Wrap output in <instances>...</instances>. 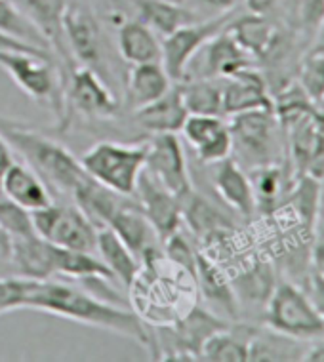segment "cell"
Returning <instances> with one entry per match:
<instances>
[{
  "label": "cell",
  "instance_id": "7c38bea8",
  "mask_svg": "<svg viewBox=\"0 0 324 362\" xmlns=\"http://www.w3.org/2000/svg\"><path fill=\"white\" fill-rule=\"evenodd\" d=\"M134 197L137 199L139 210L147 216V219L155 227L161 243L180 231L181 221H183L181 200L174 193H170L164 185H161L145 168L137 180Z\"/></svg>",
  "mask_w": 324,
  "mask_h": 362
},
{
  "label": "cell",
  "instance_id": "603a6c76",
  "mask_svg": "<svg viewBox=\"0 0 324 362\" xmlns=\"http://www.w3.org/2000/svg\"><path fill=\"white\" fill-rule=\"evenodd\" d=\"M256 328L241 325H227L221 330L206 337L200 347L199 361L210 362H248L250 339Z\"/></svg>",
  "mask_w": 324,
  "mask_h": 362
},
{
  "label": "cell",
  "instance_id": "4fadbf2b",
  "mask_svg": "<svg viewBox=\"0 0 324 362\" xmlns=\"http://www.w3.org/2000/svg\"><path fill=\"white\" fill-rule=\"evenodd\" d=\"M181 134L199 156L200 163L216 164L233 155V139L229 126L221 117L214 115H189Z\"/></svg>",
  "mask_w": 324,
  "mask_h": 362
},
{
  "label": "cell",
  "instance_id": "4dcf8cb0",
  "mask_svg": "<svg viewBox=\"0 0 324 362\" xmlns=\"http://www.w3.org/2000/svg\"><path fill=\"white\" fill-rule=\"evenodd\" d=\"M0 31L19 42L31 44L50 52L42 35L37 31V27L33 25L25 13L16 6L13 0H0Z\"/></svg>",
  "mask_w": 324,
  "mask_h": 362
},
{
  "label": "cell",
  "instance_id": "44dd1931",
  "mask_svg": "<svg viewBox=\"0 0 324 362\" xmlns=\"http://www.w3.org/2000/svg\"><path fill=\"white\" fill-rule=\"evenodd\" d=\"M204 75L208 78H227L237 71L252 67V56L233 38L227 29L219 31L202 46Z\"/></svg>",
  "mask_w": 324,
  "mask_h": 362
},
{
  "label": "cell",
  "instance_id": "7a4b0ae2",
  "mask_svg": "<svg viewBox=\"0 0 324 362\" xmlns=\"http://www.w3.org/2000/svg\"><path fill=\"white\" fill-rule=\"evenodd\" d=\"M0 134L13 153L23 156L27 166L35 170L52 191L73 199L76 189L90 180L81 160L62 144L46 138L42 132L27 128L18 120L0 117Z\"/></svg>",
  "mask_w": 324,
  "mask_h": 362
},
{
  "label": "cell",
  "instance_id": "74e56055",
  "mask_svg": "<svg viewBox=\"0 0 324 362\" xmlns=\"http://www.w3.org/2000/svg\"><path fill=\"white\" fill-rule=\"evenodd\" d=\"M313 273H317L324 281V240L318 238L313 248Z\"/></svg>",
  "mask_w": 324,
  "mask_h": 362
},
{
  "label": "cell",
  "instance_id": "836d02e7",
  "mask_svg": "<svg viewBox=\"0 0 324 362\" xmlns=\"http://www.w3.org/2000/svg\"><path fill=\"white\" fill-rule=\"evenodd\" d=\"M299 88L317 105L324 95V54L309 52L299 63Z\"/></svg>",
  "mask_w": 324,
  "mask_h": 362
},
{
  "label": "cell",
  "instance_id": "f35d334b",
  "mask_svg": "<svg viewBox=\"0 0 324 362\" xmlns=\"http://www.w3.org/2000/svg\"><path fill=\"white\" fill-rule=\"evenodd\" d=\"M246 8L250 10V13H260V16H265L274 8V4L279 0H243Z\"/></svg>",
  "mask_w": 324,
  "mask_h": 362
},
{
  "label": "cell",
  "instance_id": "d6a6232c",
  "mask_svg": "<svg viewBox=\"0 0 324 362\" xmlns=\"http://www.w3.org/2000/svg\"><path fill=\"white\" fill-rule=\"evenodd\" d=\"M0 227L12 237V240L37 235L33 227L31 212L27 208L19 206L18 202L6 199L4 194H0Z\"/></svg>",
  "mask_w": 324,
  "mask_h": 362
},
{
  "label": "cell",
  "instance_id": "ffe728a7",
  "mask_svg": "<svg viewBox=\"0 0 324 362\" xmlns=\"http://www.w3.org/2000/svg\"><path fill=\"white\" fill-rule=\"evenodd\" d=\"M172 78L164 71L161 62L130 65L126 73V105L132 111L156 101L172 88Z\"/></svg>",
  "mask_w": 324,
  "mask_h": 362
},
{
  "label": "cell",
  "instance_id": "ab89813d",
  "mask_svg": "<svg viewBox=\"0 0 324 362\" xmlns=\"http://www.w3.org/2000/svg\"><path fill=\"white\" fill-rule=\"evenodd\" d=\"M13 163V149L10 147L6 139L2 138V134H0V177L2 174L6 172V168L10 164Z\"/></svg>",
  "mask_w": 324,
  "mask_h": 362
},
{
  "label": "cell",
  "instance_id": "5b68a950",
  "mask_svg": "<svg viewBox=\"0 0 324 362\" xmlns=\"http://www.w3.org/2000/svg\"><path fill=\"white\" fill-rule=\"evenodd\" d=\"M0 67L31 100L50 107L57 120L63 119L65 100L62 73L56 69V63L52 59L29 52L0 50Z\"/></svg>",
  "mask_w": 324,
  "mask_h": 362
},
{
  "label": "cell",
  "instance_id": "3957f363",
  "mask_svg": "<svg viewBox=\"0 0 324 362\" xmlns=\"http://www.w3.org/2000/svg\"><path fill=\"white\" fill-rule=\"evenodd\" d=\"M145 144L126 145L100 141L79 158L86 174L115 193L134 197L137 180L145 168Z\"/></svg>",
  "mask_w": 324,
  "mask_h": 362
},
{
  "label": "cell",
  "instance_id": "83f0119b",
  "mask_svg": "<svg viewBox=\"0 0 324 362\" xmlns=\"http://www.w3.org/2000/svg\"><path fill=\"white\" fill-rule=\"evenodd\" d=\"M183 105L189 115H224V92H221V78H185L178 82Z\"/></svg>",
  "mask_w": 324,
  "mask_h": 362
},
{
  "label": "cell",
  "instance_id": "f6af8a7d",
  "mask_svg": "<svg viewBox=\"0 0 324 362\" xmlns=\"http://www.w3.org/2000/svg\"><path fill=\"white\" fill-rule=\"evenodd\" d=\"M317 109H318V111H320V112H324V95H323V100H320V101H318V103H317Z\"/></svg>",
  "mask_w": 324,
  "mask_h": 362
},
{
  "label": "cell",
  "instance_id": "f546056e",
  "mask_svg": "<svg viewBox=\"0 0 324 362\" xmlns=\"http://www.w3.org/2000/svg\"><path fill=\"white\" fill-rule=\"evenodd\" d=\"M250 172L252 174L248 177L252 189H254L258 208H265V210L274 208V204L284 194V187L288 185L287 175H284L281 164H265V166L252 168Z\"/></svg>",
  "mask_w": 324,
  "mask_h": 362
},
{
  "label": "cell",
  "instance_id": "7402d4cb",
  "mask_svg": "<svg viewBox=\"0 0 324 362\" xmlns=\"http://www.w3.org/2000/svg\"><path fill=\"white\" fill-rule=\"evenodd\" d=\"M225 29L250 56L260 57V59L271 56L281 44V33L274 29L273 23L265 16H260V13L231 19Z\"/></svg>",
  "mask_w": 324,
  "mask_h": 362
},
{
  "label": "cell",
  "instance_id": "f1b7e54d",
  "mask_svg": "<svg viewBox=\"0 0 324 362\" xmlns=\"http://www.w3.org/2000/svg\"><path fill=\"white\" fill-rule=\"evenodd\" d=\"M306 349L303 341L299 339L279 334L271 328L265 332L256 328L250 339L248 361H301Z\"/></svg>",
  "mask_w": 324,
  "mask_h": 362
},
{
  "label": "cell",
  "instance_id": "277c9868",
  "mask_svg": "<svg viewBox=\"0 0 324 362\" xmlns=\"http://www.w3.org/2000/svg\"><path fill=\"white\" fill-rule=\"evenodd\" d=\"M263 322L271 330L303 344L324 337V320L309 293L288 281L274 284L265 303Z\"/></svg>",
  "mask_w": 324,
  "mask_h": 362
},
{
  "label": "cell",
  "instance_id": "2e32d148",
  "mask_svg": "<svg viewBox=\"0 0 324 362\" xmlns=\"http://www.w3.org/2000/svg\"><path fill=\"white\" fill-rule=\"evenodd\" d=\"M16 6L25 13L37 31L48 44L50 52L62 57L65 65L71 69L75 67V62L69 54L65 37H63V13L67 8L69 0H13Z\"/></svg>",
  "mask_w": 324,
  "mask_h": 362
},
{
  "label": "cell",
  "instance_id": "4316f807",
  "mask_svg": "<svg viewBox=\"0 0 324 362\" xmlns=\"http://www.w3.org/2000/svg\"><path fill=\"white\" fill-rule=\"evenodd\" d=\"M130 4L136 8L137 19L162 38L168 37L181 25L197 21L191 10L170 0H130Z\"/></svg>",
  "mask_w": 324,
  "mask_h": 362
},
{
  "label": "cell",
  "instance_id": "9a60e30c",
  "mask_svg": "<svg viewBox=\"0 0 324 362\" xmlns=\"http://www.w3.org/2000/svg\"><path fill=\"white\" fill-rule=\"evenodd\" d=\"M224 92V115H238V112L256 111V109H271L274 103L267 92V84L260 73L246 67L237 71L235 75L221 78Z\"/></svg>",
  "mask_w": 324,
  "mask_h": 362
},
{
  "label": "cell",
  "instance_id": "8d00e7d4",
  "mask_svg": "<svg viewBox=\"0 0 324 362\" xmlns=\"http://www.w3.org/2000/svg\"><path fill=\"white\" fill-rule=\"evenodd\" d=\"M241 2L243 0H199V4L216 13H233Z\"/></svg>",
  "mask_w": 324,
  "mask_h": 362
},
{
  "label": "cell",
  "instance_id": "484cf974",
  "mask_svg": "<svg viewBox=\"0 0 324 362\" xmlns=\"http://www.w3.org/2000/svg\"><path fill=\"white\" fill-rule=\"evenodd\" d=\"M195 281L202 292L208 303L225 311L229 317H237V296L233 292L231 282L221 269L212 262L210 257L197 252V263H195Z\"/></svg>",
  "mask_w": 324,
  "mask_h": 362
},
{
  "label": "cell",
  "instance_id": "e0dca14e",
  "mask_svg": "<svg viewBox=\"0 0 324 362\" xmlns=\"http://www.w3.org/2000/svg\"><path fill=\"white\" fill-rule=\"evenodd\" d=\"M214 189L225 204L238 216L250 219L258 210L254 189L243 166L229 156L214 164Z\"/></svg>",
  "mask_w": 324,
  "mask_h": 362
},
{
  "label": "cell",
  "instance_id": "7bdbcfd3",
  "mask_svg": "<svg viewBox=\"0 0 324 362\" xmlns=\"http://www.w3.org/2000/svg\"><path fill=\"white\" fill-rule=\"evenodd\" d=\"M313 52H318V54H324V19L320 21L315 37H313Z\"/></svg>",
  "mask_w": 324,
  "mask_h": 362
},
{
  "label": "cell",
  "instance_id": "8fae6325",
  "mask_svg": "<svg viewBox=\"0 0 324 362\" xmlns=\"http://www.w3.org/2000/svg\"><path fill=\"white\" fill-rule=\"evenodd\" d=\"M145 170L178 199L193 191L187 158L178 134H151L145 144Z\"/></svg>",
  "mask_w": 324,
  "mask_h": 362
},
{
  "label": "cell",
  "instance_id": "8992f818",
  "mask_svg": "<svg viewBox=\"0 0 324 362\" xmlns=\"http://www.w3.org/2000/svg\"><path fill=\"white\" fill-rule=\"evenodd\" d=\"M65 111L59 130L65 132L76 115L88 120H111L120 111V101L94 69L75 65L63 84Z\"/></svg>",
  "mask_w": 324,
  "mask_h": 362
},
{
  "label": "cell",
  "instance_id": "b9f144b4",
  "mask_svg": "<svg viewBox=\"0 0 324 362\" xmlns=\"http://www.w3.org/2000/svg\"><path fill=\"white\" fill-rule=\"evenodd\" d=\"M0 257L12 259V237L0 227Z\"/></svg>",
  "mask_w": 324,
  "mask_h": 362
},
{
  "label": "cell",
  "instance_id": "1f68e13d",
  "mask_svg": "<svg viewBox=\"0 0 324 362\" xmlns=\"http://www.w3.org/2000/svg\"><path fill=\"white\" fill-rule=\"evenodd\" d=\"M287 23L294 33L315 37L324 19V0H282Z\"/></svg>",
  "mask_w": 324,
  "mask_h": 362
},
{
  "label": "cell",
  "instance_id": "7dc6e473",
  "mask_svg": "<svg viewBox=\"0 0 324 362\" xmlns=\"http://www.w3.org/2000/svg\"><path fill=\"white\" fill-rule=\"evenodd\" d=\"M170 2H178V4H183V0H170Z\"/></svg>",
  "mask_w": 324,
  "mask_h": 362
},
{
  "label": "cell",
  "instance_id": "5bb4252c",
  "mask_svg": "<svg viewBox=\"0 0 324 362\" xmlns=\"http://www.w3.org/2000/svg\"><path fill=\"white\" fill-rule=\"evenodd\" d=\"M107 227L119 235L120 240L134 252V256L139 262H144L156 252H161L158 250L161 238L156 235L155 227L147 219V216L139 210L137 202L126 200L125 204L112 214Z\"/></svg>",
  "mask_w": 324,
  "mask_h": 362
},
{
  "label": "cell",
  "instance_id": "9c48e42d",
  "mask_svg": "<svg viewBox=\"0 0 324 362\" xmlns=\"http://www.w3.org/2000/svg\"><path fill=\"white\" fill-rule=\"evenodd\" d=\"M63 37L75 65L81 63L84 67L94 69L107 82L105 37L100 19L86 2L69 0L63 13Z\"/></svg>",
  "mask_w": 324,
  "mask_h": 362
},
{
  "label": "cell",
  "instance_id": "ac0fdd59",
  "mask_svg": "<svg viewBox=\"0 0 324 362\" xmlns=\"http://www.w3.org/2000/svg\"><path fill=\"white\" fill-rule=\"evenodd\" d=\"M0 194L18 202L19 206L27 208L29 212L54 202L52 191L38 177L37 172L29 168L27 164L16 163V160L8 166L6 172L0 177Z\"/></svg>",
  "mask_w": 324,
  "mask_h": 362
},
{
  "label": "cell",
  "instance_id": "cb8c5ba5",
  "mask_svg": "<svg viewBox=\"0 0 324 362\" xmlns=\"http://www.w3.org/2000/svg\"><path fill=\"white\" fill-rule=\"evenodd\" d=\"M117 46L122 59L130 65L161 62V38L137 18L120 23L117 31Z\"/></svg>",
  "mask_w": 324,
  "mask_h": 362
},
{
  "label": "cell",
  "instance_id": "d4e9b609",
  "mask_svg": "<svg viewBox=\"0 0 324 362\" xmlns=\"http://www.w3.org/2000/svg\"><path fill=\"white\" fill-rule=\"evenodd\" d=\"M96 254L105 267L112 273V276L125 284L126 288L132 286L136 281L137 273L141 271V262L134 256V252L126 246L117 233L109 227L98 229V244H96Z\"/></svg>",
  "mask_w": 324,
  "mask_h": 362
},
{
  "label": "cell",
  "instance_id": "e575fe53",
  "mask_svg": "<svg viewBox=\"0 0 324 362\" xmlns=\"http://www.w3.org/2000/svg\"><path fill=\"white\" fill-rule=\"evenodd\" d=\"M0 50L29 52V54H35V56H38V57H46V59H52V62H54V56H52V52L44 50V48H38V46H31V44L19 42V40H16V38L4 35L2 31H0Z\"/></svg>",
  "mask_w": 324,
  "mask_h": 362
},
{
  "label": "cell",
  "instance_id": "52a82bcc",
  "mask_svg": "<svg viewBox=\"0 0 324 362\" xmlns=\"http://www.w3.org/2000/svg\"><path fill=\"white\" fill-rule=\"evenodd\" d=\"M31 218L38 237L46 238L63 248L96 254L100 227L88 218L75 202L62 204L54 200L48 206L33 210Z\"/></svg>",
  "mask_w": 324,
  "mask_h": 362
},
{
  "label": "cell",
  "instance_id": "ba28073f",
  "mask_svg": "<svg viewBox=\"0 0 324 362\" xmlns=\"http://www.w3.org/2000/svg\"><path fill=\"white\" fill-rule=\"evenodd\" d=\"M233 153L241 156L250 168L274 164L277 156V126L279 117L271 109L238 112L231 117L229 124ZM237 160V158H235ZM237 160V163H241Z\"/></svg>",
  "mask_w": 324,
  "mask_h": 362
},
{
  "label": "cell",
  "instance_id": "60d3db41",
  "mask_svg": "<svg viewBox=\"0 0 324 362\" xmlns=\"http://www.w3.org/2000/svg\"><path fill=\"white\" fill-rule=\"evenodd\" d=\"M301 361L306 362H324V337L323 339H317L313 347H307L306 353H303V358Z\"/></svg>",
  "mask_w": 324,
  "mask_h": 362
},
{
  "label": "cell",
  "instance_id": "d590c367",
  "mask_svg": "<svg viewBox=\"0 0 324 362\" xmlns=\"http://www.w3.org/2000/svg\"><path fill=\"white\" fill-rule=\"evenodd\" d=\"M309 298L313 300L315 307H317V311L320 313V317L324 320V281L317 273H313L311 275V293H309Z\"/></svg>",
  "mask_w": 324,
  "mask_h": 362
},
{
  "label": "cell",
  "instance_id": "6da1fadb",
  "mask_svg": "<svg viewBox=\"0 0 324 362\" xmlns=\"http://www.w3.org/2000/svg\"><path fill=\"white\" fill-rule=\"evenodd\" d=\"M23 309L50 313L62 319L75 320L79 325L115 332L130 337L136 344L149 351H155L153 332L136 311L125 309L120 303L103 300L101 296L76 288L71 281L59 282L56 279L35 281L27 292Z\"/></svg>",
  "mask_w": 324,
  "mask_h": 362
},
{
  "label": "cell",
  "instance_id": "30bf717a",
  "mask_svg": "<svg viewBox=\"0 0 324 362\" xmlns=\"http://www.w3.org/2000/svg\"><path fill=\"white\" fill-rule=\"evenodd\" d=\"M231 21V13H219L218 18L208 19L202 23L191 21L187 25H181L168 37L161 40V63L168 73L172 82H181L187 78L189 63L202 50L208 40L224 31Z\"/></svg>",
  "mask_w": 324,
  "mask_h": 362
},
{
  "label": "cell",
  "instance_id": "d6986e66",
  "mask_svg": "<svg viewBox=\"0 0 324 362\" xmlns=\"http://www.w3.org/2000/svg\"><path fill=\"white\" fill-rule=\"evenodd\" d=\"M187 117L180 86L174 82L162 98L134 111V124L149 134H178Z\"/></svg>",
  "mask_w": 324,
  "mask_h": 362
},
{
  "label": "cell",
  "instance_id": "ee69618b",
  "mask_svg": "<svg viewBox=\"0 0 324 362\" xmlns=\"http://www.w3.org/2000/svg\"><path fill=\"white\" fill-rule=\"evenodd\" d=\"M8 276H18L16 267H13L12 259H2L0 257V279H8Z\"/></svg>",
  "mask_w": 324,
  "mask_h": 362
},
{
  "label": "cell",
  "instance_id": "bcb514c9",
  "mask_svg": "<svg viewBox=\"0 0 324 362\" xmlns=\"http://www.w3.org/2000/svg\"><path fill=\"white\" fill-rule=\"evenodd\" d=\"M318 238H323L324 240V223H323V229H320V235H318Z\"/></svg>",
  "mask_w": 324,
  "mask_h": 362
}]
</instances>
